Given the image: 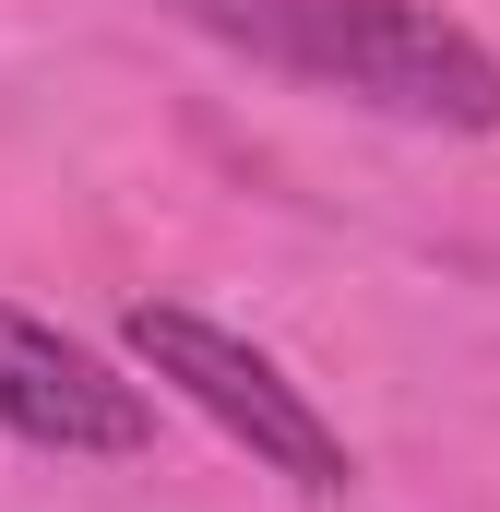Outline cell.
<instances>
[{
  "label": "cell",
  "mask_w": 500,
  "mask_h": 512,
  "mask_svg": "<svg viewBox=\"0 0 500 512\" xmlns=\"http://www.w3.org/2000/svg\"><path fill=\"white\" fill-rule=\"evenodd\" d=\"M203 36L250 48L286 84L358 96L417 131H500V60L429 0H179Z\"/></svg>",
  "instance_id": "cell-1"
},
{
  "label": "cell",
  "mask_w": 500,
  "mask_h": 512,
  "mask_svg": "<svg viewBox=\"0 0 500 512\" xmlns=\"http://www.w3.org/2000/svg\"><path fill=\"white\" fill-rule=\"evenodd\" d=\"M120 346L179 393V405H203L250 465H274V477H298V489H346V477H358L346 441H334V417L286 382L250 334L203 322V310H179V298H131V310H120Z\"/></svg>",
  "instance_id": "cell-2"
},
{
  "label": "cell",
  "mask_w": 500,
  "mask_h": 512,
  "mask_svg": "<svg viewBox=\"0 0 500 512\" xmlns=\"http://www.w3.org/2000/svg\"><path fill=\"white\" fill-rule=\"evenodd\" d=\"M0 429L36 441V453H143L155 405L96 346H72L60 322H36V310L0 298Z\"/></svg>",
  "instance_id": "cell-3"
}]
</instances>
